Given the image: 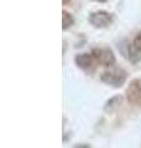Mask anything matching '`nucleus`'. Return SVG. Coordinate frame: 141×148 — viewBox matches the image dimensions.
Listing matches in <instances>:
<instances>
[{
  "instance_id": "nucleus-1",
  "label": "nucleus",
  "mask_w": 141,
  "mask_h": 148,
  "mask_svg": "<svg viewBox=\"0 0 141 148\" xmlns=\"http://www.w3.org/2000/svg\"><path fill=\"white\" fill-rule=\"evenodd\" d=\"M126 79H128V73L125 69L120 67H109V69H106L102 73L100 80L103 83H105L106 85L114 86V88H120L125 84Z\"/></svg>"
},
{
  "instance_id": "nucleus-2",
  "label": "nucleus",
  "mask_w": 141,
  "mask_h": 148,
  "mask_svg": "<svg viewBox=\"0 0 141 148\" xmlns=\"http://www.w3.org/2000/svg\"><path fill=\"white\" fill-rule=\"evenodd\" d=\"M89 24L92 26L97 27V29H105V27L110 26L114 21V16L110 12L104 11V10H99L95 12H92L89 15Z\"/></svg>"
},
{
  "instance_id": "nucleus-3",
  "label": "nucleus",
  "mask_w": 141,
  "mask_h": 148,
  "mask_svg": "<svg viewBox=\"0 0 141 148\" xmlns=\"http://www.w3.org/2000/svg\"><path fill=\"white\" fill-rule=\"evenodd\" d=\"M92 53L94 56V58H95L98 66L109 68V67L114 66L116 62L115 56L110 48H94L92 51Z\"/></svg>"
},
{
  "instance_id": "nucleus-4",
  "label": "nucleus",
  "mask_w": 141,
  "mask_h": 148,
  "mask_svg": "<svg viewBox=\"0 0 141 148\" xmlns=\"http://www.w3.org/2000/svg\"><path fill=\"white\" fill-rule=\"evenodd\" d=\"M126 99L131 105L141 106V78H136L129 83L126 88Z\"/></svg>"
},
{
  "instance_id": "nucleus-5",
  "label": "nucleus",
  "mask_w": 141,
  "mask_h": 148,
  "mask_svg": "<svg viewBox=\"0 0 141 148\" xmlns=\"http://www.w3.org/2000/svg\"><path fill=\"white\" fill-rule=\"evenodd\" d=\"M74 61H76V64L79 68H82L83 71H86V72H93L94 69H95V67L98 66L93 53L77 54L76 58H74Z\"/></svg>"
},
{
  "instance_id": "nucleus-6",
  "label": "nucleus",
  "mask_w": 141,
  "mask_h": 148,
  "mask_svg": "<svg viewBox=\"0 0 141 148\" xmlns=\"http://www.w3.org/2000/svg\"><path fill=\"white\" fill-rule=\"evenodd\" d=\"M129 53H130L129 54L130 59H133V57H135V59L138 61V59L141 58V31H139L138 34L135 35L133 43H131L130 48H129Z\"/></svg>"
},
{
  "instance_id": "nucleus-7",
  "label": "nucleus",
  "mask_w": 141,
  "mask_h": 148,
  "mask_svg": "<svg viewBox=\"0 0 141 148\" xmlns=\"http://www.w3.org/2000/svg\"><path fill=\"white\" fill-rule=\"evenodd\" d=\"M121 104V96H114L113 99H110L104 106V110L106 112H113L114 110H116Z\"/></svg>"
},
{
  "instance_id": "nucleus-8",
  "label": "nucleus",
  "mask_w": 141,
  "mask_h": 148,
  "mask_svg": "<svg viewBox=\"0 0 141 148\" xmlns=\"http://www.w3.org/2000/svg\"><path fill=\"white\" fill-rule=\"evenodd\" d=\"M73 24H74L73 16L70 15L68 11L63 10V11H62V29H63V30H67L68 27H70Z\"/></svg>"
},
{
  "instance_id": "nucleus-9",
  "label": "nucleus",
  "mask_w": 141,
  "mask_h": 148,
  "mask_svg": "<svg viewBox=\"0 0 141 148\" xmlns=\"http://www.w3.org/2000/svg\"><path fill=\"white\" fill-rule=\"evenodd\" d=\"M97 1H105V0H97Z\"/></svg>"
}]
</instances>
